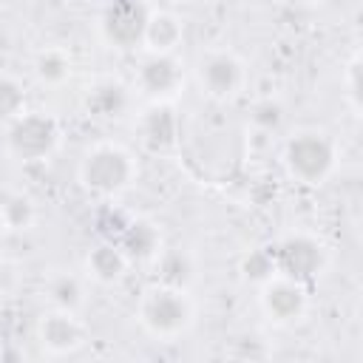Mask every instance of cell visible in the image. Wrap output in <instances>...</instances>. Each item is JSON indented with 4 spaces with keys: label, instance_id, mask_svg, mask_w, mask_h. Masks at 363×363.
Here are the masks:
<instances>
[{
    "label": "cell",
    "instance_id": "cell-1",
    "mask_svg": "<svg viewBox=\"0 0 363 363\" xmlns=\"http://www.w3.org/2000/svg\"><path fill=\"white\" fill-rule=\"evenodd\" d=\"M136 320L159 343H173L187 335L196 323V301L190 298L187 286L156 281L145 286L136 301Z\"/></svg>",
    "mask_w": 363,
    "mask_h": 363
},
{
    "label": "cell",
    "instance_id": "cell-2",
    "mask_svg": "<svg viewBox=\"0 0 363 363\" xmlns=\"http://www.w3.org/2000/svg\"><path fill=\"white\" fill-rule=\"evenodd\" d=\"M77 179L82 184V190H88L91 196L111 201L136 184L139 162L119 142H111V139L94 142L91 147H85V153L77 164Z\"/></svg>",
    "mask_w": 363,
    "mask_h": 363
},
{
    "label": "cell",
    "instance_id": "cell-3",
    "mask_svg": "<svg viewBox=\"0 0 363 363\" xmlns=\"http://www.w3.org/2000/svg\"><path fill=\"white\" fill-rule=\"evenodd\" d=\"M340 162L337 139L323 128H301L286 136L281 150V164L286 176L306 187H320L329 182Z\"/></svg>",
    "mask_w": 363,
    "mask_h": 363
},
{
    "label": "cell",
    "instance_id": "cell-4",
    "mask_svg": "<svg viewBox=\"0 0 363 363\" xmlns=\"http://www.w3.org/2000/svg\"><path fill=\"white\" fill-rule=\"evenodd\" d=\"M3 142L9 156L23 164L48 162L62 145V128L45 111H23L3 128Z\"/></svg>",
    "mask_w": 363,
    "mask_h": 363
},
{
    "label": "cell",
    "instance_id": "cell-5",
    "mask_svg": "<svg viewBox=\"0 0 363 363\" xmlns=\"http://www.w3.org/2000/svg\"><path fill=\"white\" fill-rule=\"evenodd\" d=\"M193 77L199 91L210 102H233L247 91L250 82V68L244 57L227 45H216L199 54L193 65Z\"/></svg>",
    "mask_w": 363,
    "mask_h": 363
},
{
    "label": "cell",
    "instance_id": "cell-6",
    "mask_svg": "<svg viewBox=\"0 0 363 363\" xmlns=\"http://www.w3.org/2000/svg\"><path fill=\"white\" fill-rule=\"evenodd\" d=\"M269 258H272V269L278 275L295 278L301 284H312L315 278L323 275V269L329 264V247L315 233L298 230V233L281 235L269 247Z\"/></svg>",
    "mask_w": 363,
    "mask_h": 363
},
{
    "label": "cell",
    "instance_id": "cell-7",
    "mask_svg": "<svg viewBox=\"0 0 363 363\" xmlns=\"http://www.w3.org/2000/svg\"><path fill=\"white\" fill-rule=\"evenodd\" d=\"M258 306L275 326H295L309 312V284L272 272L258 284Z\"/></svg>",
    "mask_w": 363,
    "mask_h": 363
},
{
    "label": "cell",
    "instance_id": "cell-8",
    "mask_svg": "<svg viewBox=\"0 0 363 363\" xmlns=\"http://www.w3.org/2000/svg\"><path fill=\"white\" fill-rule=\"evenodd\" d=\"M34 337L40 349L51 357H65L79 352L88 343V323L82 320V312H68V309H54L48 306L34 326Z\"/></svg>",
    "mask_w": 363,
    "mask_h": 363
},
{
    "label": "cell",
    "instance_id": "cell-9",
    "mask_svg": "<svg viewBox=\"0 0 363 363\" xmlns=\"http://www.w3.org/2000/svg\"><path fill=\"white\" fill-rule=\"evenodd\" d=\"M184 85V68L176 54H147L136 71L133 88L150 102H170Z\"/></svg>",
    "mask_w": 363,
    "mask_h": 363
},
{
    "label": "cell",
    "instance_id": "cell-10",
    "mask_svg": "<svg viewBox=\"0 0 363 363\" xmlns=\"http://www.w3.org/2000/svg\"><path fill=\"white\" fill-rule=\"evenodd\" d=\"M147 11L139 0H113L102 20H99V31L105 37V43H111L113 48H136L142 45V31H145V20Z\"/></svg>",
    "mask_w": 363,
    "mask_h": 363
},
{
    "label": "cell",
    "instance_id": "cell-11",
    "mask_svg": "<svg viewBox=\"0 0 363 363\" xmlns=\"http://www.w3.org/2000/svg\"><path fill=\"white\" fill-rule=\"evenodd\" d=\"M182 122L170 102H150L139 119H136V136L145 150L150 153H167L179 145Z\"/></svg>",
    "mask_w": 363,
    "mask_h": 363
},
{
    "label": "cell",
    "instance_id": "cell-12",
    "mask_svg": "<svg viewBox=\"0 0 363 363\" xmlns=\"http://www.w3.org/2000/svg\"><path fill=\"white\" fill-rule=\"evenodd\" d=\"M113 241L119 244V250L128 255L130 264H153L159 258V252L164 250L162 230L150 218L125 221V227L119 230V235Z\"/></svg>",
    "mask_w": 363,
    "mask_h": 363
},
{
    "label": "cell",
    "instance_id": "cell-13",
    "mask_svg": "<svg viewBox=\"0 0 363 363\" xmlns=\"http://www.w3.org/2000/svg\"><path fill=\"white\" fill-rule=\"evenodd\" d=\"M133 264L128 261V255L119 250V244L113 238H105L99 241L94 250H88L85 261H82V272L91 284H99V286H116L128 269Z\"/></svg>",
    "mask_w": 363,
    "mask_h": 363
},
{
    "label": "cell",
    "instance_id": "cell-14",
    "mask_svg": "<svg viewBox=\"0 0 363 363\" xmlns=\"http://www.w3.org/2000/svg\"><path fill=\"white\" fill-rule=\"evenodd\" d=\"M184 40V20L170 9H150L142 31V45L147 54H176Z\"/></svg>",
    "mask_w": 363,
    "mask_h": 363
},
{
    "label": "cell",
    "instance_id": "cell-15",
    "mask_svg": "<svg viewBox=\"0 0 363 363\" xmlns=\"http://www.w3.org/2000/svg\"><path fill=\"white\" fill-rule=\"evenodd\" d=\"M88 278L85 272H68V269H57L45 278L43 295L48 301V306L54 309H68V312H82L88 303Z\"/></svg>",
    "mask_w": 363,
    "mask_h": 363
},
{
    "label": "cell",
    "instance_id": "cell-16",
    "mask_svg": "<svg viewBox=\"0 0 363 363\" xmlns=\"http://www.w3.org/2000/svg\"><path fill=\"white\" fill-rule=\"evenodd\" d=\"M85 111L102 122L122 119L130 111V88L119 79H99L85 94Z\"/></svg>",
    "mask_w": 363,
    "mask_h": 363
},
{
    "label": "cell",
    "instance_id": "cell-17",
    "mask_svg": "<svg viewBox=\"0 0 363 363\" xmlns=\"http://www.w3.org/2000/svg\"><path fill=\"white\" fill-rule=\"evenodd\" d=\"M31 71L37 77L40 85L45 88H60L71 79L74 74V57L68 48L62 45H45L34 54V62H31Z\"/></svg>",
    "mask_w": 363,
    "mask_h": 363
},
{
    "label": "cell",
    "instance_id": "cell-18",
    "mask_svg": "<svg viewBox=\"0 0 363 363\" xmlns=\"http://www.w3.org/2000/svg\"><path fill=\"white\" fill-rule=\"evenodd\" d=\"M153 267L159 269V281H164V284L190 286V281L196 278V258L187 250H170V247H164L159 252V258L153 261Z\"/></svg>",
    "mask_w": 363,
    "mask_h": 363
},
{
    "label": "cell",
    "instance_id": "cell-19",
    "mask_svg": "<svg viewBox=\"0 0 363 363\" xmlns=\"http://www.w3.org/2000/svg\"><path fill=\"white\" fill-rule=\"evenodd\" d=\"M0 204H3V213L9 218L11 233H20V230L26 233V230L34 227L37 204H34V199L28 193H23V190H3L0 193Z\"/></svg>",
    "mask_w": 363,
    "mask_h": 363
},
{
    "label": "cell",
    "instance_id": "cell-20",
    "mask_svg": "<svg viewBox=\"0 0 363 363\" xmlns=\"http://www.w3.org/2000/svg\"><path fill=\"white\" fill-rule=\"evenodd\" d=\"M23 111H26L23 82L14 74L0 71V128H6L9 122H14Z\"/></svg>",
    "mask_w": 363,
    "mask_h": 363
},
{
    "label": "cell",
    "instance_id": "cell-21",
    "mask_svg": "<svg viewBox=\"0 0 363 363\" xmlns=\"http://www.w3.org/2000/svg\"><path fill=\"white\" fill-rule=\"evenodd\" d=\"M340 88L346 96V105L352 108V113H360V51L354 48L349 54V62L343 65V77H340Z\"/></svg>",
    "mask_w": 363,
    "mask_h": 363
},
{
    "label": "cell",
    "instance_id": "cell-22",
    "mask_svg": "<svg viewBox=\"0 0 363 363\" xmlns=\"http://www.w3.org/2000/svg\"><path fill=\"white\" fill-rule=\"evenodd\" d=\"M250 119H252V125L261 128V130H275V128L281 125V119H284V105H281L278 99H272V96L258 99V102L252 105Z\"/></svg>",
    "mask_w": 363,
    "mask_h": 363
},
{
    "label": "cell",
    "instance_id": "cell-23",
    "mask_svg": "<svg viewBox=\"0 0 363 363\" xmlns=\"http://www.w3.org/2000/svg\"><path fill=\"white\" fill-rule=\"evenodd\" d=\"M272 272H275V269H272L269 250H255V252H250V255L244 258V275H247L250 281L261 284V281H267Z\"/></svg>",
    "mask_w": 363,
    "mask_h": 363
},
{
    "label": "cell",
    "instance_id": "cell-24",
    "mask_svg": "<svg viewBox=\"0 0 363 363\" xmlns=\"http://www.w3.org/2000/svg\"><path fill=\"white\" fill-rule=\"evenodd\" d=\"M9 233H11V227H9V218H6V213H3V204H0V241H3Z\"/></svg>",
    "mask_w": 363,
    "mask_h": 363
},
{
    "label": "cell",
    "instance_id": "cell-25",
    "mask_svg": "<svg viewBox=\"0 0 363 363\" xmlns=\"http://www.w3.org/2000/svg\"><path fill=\"white\" fill-rule=\"evenodd\" d=\"M286 6H298V9H303V6H315V3H320V0H284Z\"/></svg>",
    "mask_w": 363,
    "mask_h": 363
}]
</instances>
